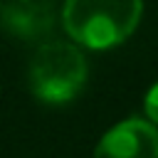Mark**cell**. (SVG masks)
I'll return each instance as SVG.
<instances>
[{"label":"cell","instance_id":"obj_1","mask_svg":"<svg viewBox=\"0 0 158 158\" xmlns=\"http://www.w3.org/2000/svg\"><path fill=\"white\" fill-rule=\"evenodd\" d=\"M143 17V0H64V32L86 49H111L126 42Z\"/></svg>","mask_w":158,"mask_h":158},{"label":"cell","instance_id":"obj_4","mask_svg":"<svg viewBox=\"0 0 158 158\" xmlns=\"http://www.w3.org/2000/svg\"><path fill=\"white\" fill-rule=\"evenodd\" d=\"M2 25L22 40H37L54 25L52 0H10L2 10Z\"/></svg>","mask_w":158,"mask_h":158},{"label":"cell","instance_id":"obj_2","mask_svg":"<svg viewBox=\"0 0 158 158\" xmlns=\"http://www.w3.org/2000/svg\"><path fill=\"white\" fill-rule=\"evenodd\" d=\"M89 77L86 57L81 49L64 40L42 42L30 59V89L49 106L74 101Z\"/></svg>","mask_w":158,"mask_h":158},{"label":"cell","instance_id":"obj_5","mask_svg":"<svg viewBox=\"0 0 158 158\" xmlns=\"http://www.w3.org/2000/svg\"><path fill=\"white\" fill-rule=\"evenodd\" d=\"M143 109H146V116H148V123H153L158 128V81L148 89L146 99H143Z\"/></svg>","mask_w":158,"mask_h":158},{"label":"cell","instance_id":"obj_3","mask_svg":"<svg viewBox=\"0 0 158 158\" xmlns=\"http://www.w3.org/2000/svg\"><path fill=\"white\" fill-rule=\"evenodd\" d=\"M94 158H158V128L146 118H123L99 138Z\"/></svg>","mask_w":158,"mask_h":158}]
</instances>
